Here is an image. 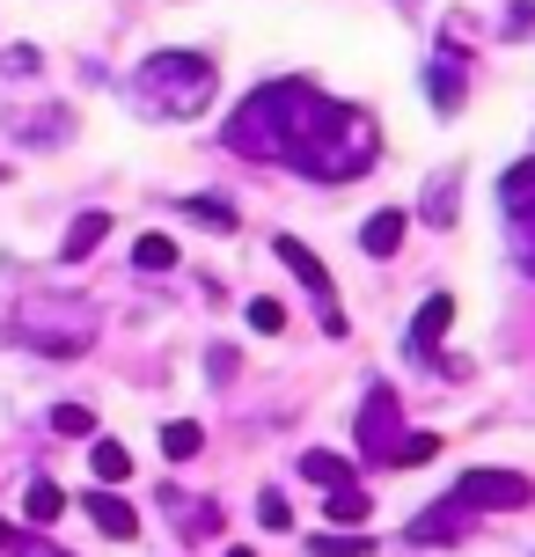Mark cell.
I'll return each mask as SVG.
<instances>
[{"label": "cell", "instance_id": "6da1fadb", "mask_svg": "<svg viewBox=\"0 0 535 557\" xmlns=\"http://www.w3.org/2000/svg\"><path fill=\"white\" fill-rule=\"evenodd\" d=\"M286 162L301 169V176H315V184H345V176H360L374 162V125L360 111L331 103V96H315V111H309V125H301Z\"/></svg>", "mask_w": 535, "mask_h": 557}, {"label": "cell", "instance_id": "7a4b0ae2", "mask_svg": "<svg viewBox=\"0 0 535 557\" xmlns=\"http://www.w3.org/2000/svg\"><path fill=\"white\" fill-rule=\"evenodd\" d=\"M309 111H315V88L309 82H264L250 103L235 111L227 147L250 154V162H286L294 139H301V125H309Z\"/></svg>", "mask_w": 535, "mask_h": 557}, {"label": "cell", "instance_id": "3957f363", "mask_svg": "<svg viewBox=\"0 0 535 557\" xmlns=\"http://www.w3.org/2000/svg\"><path fill=\"white\" fill-rule=\"evenodd\" d=\"M213 88H221V74L198 52H154L140 66V82H133V96H140L154 117H198L213 103Z\"/></svg>", "mask_w": 535, "mask_h": 557}, {"label": "cell", "instance_id": "277c9868", "mask_svg": "<svg viewBox=\"0 0 535 557\" xmlns=\"http://www.w3.org/2000/svg\"><path fill=\"white\" fill-rule=\"evenodd\" d=\"M272 250H279V264H286V272H294L301 286H309V301H315V315H323V331H331V337H345V308H338V286H331V272H323V257H315L309 243H294V235H279Z\"/></svg>", "mask_w": 535, "mask_h": 557}, {"label": "cell", "instance_id": "5b68a950", "mask_svg": "<svg viewBox=\"0 0 535 557\" xmlns=\"http://www.w3.org/2000/svg\"><path fill=\"white\" fill-rule=\"evenodd\" d=\"M396 447H403V411H396V396L374 382V389H366V404H360V455L389 470Z\"/></svg>", "mask_w": 535, "mask_h": 557}, {"label": "cell", "instance_id": "8992f818", "mask_svg": "<svg viewBox=\"0 0 535 557\" xmlns=\"http://www.w3.org/2000/svg\"><path fill=\"white\" fill-rule=\"evenodd\" d=\"M455 499L470 506V513H513V506H528V476H513V470H470V476H455Z\"/></svg>", "mask_w": 535, "mask_h": 557}, {"label": "cell", "instance_id": "52a82bcc", "mask_svg": "<svg viewBox=\"0 0 535 557\" xmlns=\"http://www.w3.org/2000/svg\"><path fill=\"white\" fill-rule=\"evenodd\" d=\"M470 521H477V513L448 492L440 506H425L419 521H411V543H433V550H440V543H462V535H470Z\"/></svg>", "mask_w": 535, "mask_h": 557}, {"label": "cell", "instance_id": "ba28073f", "mask_svg": "<svg viewBox=\"0 0 535 557\" xmlns=\"http://www.w3.org/2000/svg\"><path fill=\"white\" fill-rule=\"evenodd\" d=\"M448 323H455V301H448V294H433V301L411 315V352L433 360V352H440V337H448Z\"/></svg>", "mask_w": 535, "mask_h": 557}, {"label": "cell", "instance_id": "9c48e42d", "mask_svg": "<svg viewBox=\"0 0 535 557\" xmlns=\"http://www.w3.org/2000/svg\"><path fill=\"white\" fill-rule=\"evenodd\" d=\"M88 521H96L103 535H117V543H133V535H140V513L117 499L111 484H103V492H88Z\"/></svg>", "mask_w": 535, "mask_h": 557}, {"label": "cell", "instance_id": "30bf717a", "mask_svg": "<svg viewBox=\"0 0 535 557\" xmlns=\"http://www.w3.org/2000/svg\"><path fill=\"white\" fill-rule=\"evenodd\" d=\"M499 206H507L521 227H535V154L507 169V184H499Z\"/></svg>", "mask_w": 535, "mask_h": 557}, {"label": "cell", "instance_id": "8fae6325", "mask_svg": "<svg viewBox=\"0 0 535 557\" xmlns=\"http://www.w3.org/2000/svg\"><path fill=\"white\" fill-rule=\"evenodd\" d=\"M103 235H111V213H82V221L59 235V257H66V264H82V257L103 250Z\"/></svg>", "mask_w": 535, "mask_h": 557}, {"label": "cell", "instance_id": "7c38bea8", "mask_svg": "<svg viewBox=\"0 0 535 557\" xmlns=\"http://www.w3.org/2000/svg\"><path fill=\"white\" fill-rule=\"evenodd\" d=\"M403 227H411V221H403L396 206H382V213L360 227V250H366V257H396V250H403Z\"/></svg>", "mask_w": 535, "mask_h": 557}, {"label": "cell", "instance_id": "4fadbf2b", "mask_svg": "<svg viewBox=\"0 0 535 557\" xmlns=\"http://www.w3.org/2000/svg\"><path fill=\"white\" fill-rule=\"evenodd\" d=\"M23 513H29V529H52L59 513H66V492H59L52 476H37V484L23 492Z\"/></svg>", "mask_w": 535, "mask_h": 557}, {"label": "cell", "instance_id": "5bb4252c", "mask_svg": "<svg viewBox=\"0 0 535 557\" xmlns=\"http://www.w3.org/2000/svg\"><path fill=\"white\" fill-rule=\"evenodd\" d=\"M425 96H433V111H455L462 103V66L455 59H433L425 66Z\"/></svg>", "mask_w": 535, "mask_h": 557}, {"label": "cell", "instance_id": "9a60e30c", "mask_svg": "<svg viewBox=\"0 0 535 557\" xmlns=\"http://www.w3.org/2000/svg\"><path fill=\"white\" fill-rule=\"evenodd\" d=\"M198 447H206V433H198L191 418H170V425H162V455H170V462H191Z\"/></svg>", "mask_w": 535, "mask_h": 557}, {"label": "cell", "instance_id": "2e32d148", "mask_svg": "<svg viewBox=\"0 0 535 557\" xmlns=\"http://www.w3.org/2000/svg\"><path fill=\"white\" fill-rule=\"evenodd\" d=\"M301 476H309V484H323V492H331V484H345V455H331V447H309V455H301Z\"/></svg>", "mask_w": 535, "mask_h": 557}, {"label": "cell", "instance_id": "e0dca14e", "mask_svg": "<svg viewBox=\"0 0 535 557\" xmlns=\"http://www.w3.org/2000/svg\"><path fill=\"white\" fill-rule=\"evenodd\" d=\"M88 462H96L103 484H125V476H133V455H125L117 441H96V447H88Z\"/></svg>", "mask_w": 535, "mask_h": 557}, {"label": "cell", "instance_id": "ac0fdd59", "mask_svg": "<svg viewBox=\"0 0 535 557\" xmlns=\"http://www.w3.org/2000/svg\"><path fill=\"white\" fill-rule=\"evenodd\" d=\"M133 264H140V272H170L176 243H170V235H140V243H133Z\"/></svg>", "mask_w": 535, "mask_h": 557}, {"label": "cell", "instance_id": "d6986e66", "mask_svg": "<svg viewBox=\"0 0 535 557\" xmlns=\"http://www.w3.org/2000/svg\"><path fill=\"white\" fill-rule=\"evenodd\" d=\"M433 227H448L455 221V176H433V191H425V206H419Z\"/></svg>", "mask_w": 535, "mask_h": 557}, {"label": "cell", "instance_id": "ffe728a7", "mask_svg": "<svg viewBox=\"0 0 535 557\" xmlns=\"http://www.w3.org/2000/svg\"><path fill=\"white\" fill-rule=\"evenodd\" d=\"M52 433H66V441H88V433H96V411H88V404H59V411H52Z\"/></svg>", "mask_w": 535, "mask_h": 557}, {"label": "cell", "instance_id": "44dd1931", "mask_svg": "<svg viewBox=\"0 0 535 557\" xmlns=\"http://www.w3.org/2000/svg\"><path fill=\"white\" fill-rule=\"evenodd\" d=\"M331 521H338V529L345 521H366V492L360 484H331Z\"/></svg>", "mask_w": 535, "mask_h": 557}, {"label": "cell", "instance_id": "7402d4cb", "mask_svg": "<svg viewBox=\"0 0 535 557\" xmlns=\"http://www.w3.org/2000/svg\"><path fill=\"white\" fill-rule=\"evenodd\" d=\"M315 557H366L374 550V535H309Z\"/></svg>", "mask_w": 535, "mask_h": 557}, {"label": "cell", "instance_id": "603a6c76", "mask_svg": "<svg viewBox=\"0 0 535 557\" xmlns=\"http://www.w3.org/2000/svg\"><path fill=\"white\" fill-rule=\"evenodd\" d=\"M433 455H440V441H433V433H403V447H396L389 470H411V462H433Z\"/></svg>", "mask_w": 535, "mask_h": 557}, {"label": "cell", "instance_id": "cb8c5ba5", "mask_svg": "<svg viewBox=\"0 0 535 557\" xmlns=\"http://www.w3.org/2000/svg\"><path fill=\"white\" fill-rule=\"evenodd\" d=\"M250 331L257 337H279L286 331V308L279 301H250Z\"/></svg>", "mask_w": 535, "mask_h": 557}, {"label": "cell", "instance_id": "d4e9b609", "mask_svg": "<svg viewBox=\"0 0 535 557\" xmlns=\"http://www.w3.org/2000/svg\"><path fill=\"white\" fill-rule=\"evenodd\" d=\"M257 521H264V529H286V521H294L286 492H257Z\"/></svg>", "mask_w": 535, "mask_h": 557}, {"label": "cell", "instance_id": "484cf974", "mask_svg": "<svg viewBox=\"0 0 535 557\" xmlns=\"http://www.w3.org/2000/svg\"><path fill=\"white\" fill-rule=\"evenodd\" d=\"M184 213H191V221H206V227H235V206H221V198H191Z\"/></svg>", "mask_w": 535, "mask_h": 557}, {"label": "cell", "instance_id": "4316f807", "mask_svg": "<svg viewBox=\"0 0 535 557\" xmlns=\"http://www.w3.org/2000/svg\"><path fill=\"white\" fill-rule=\"evenodd\" d=\"M0 66H8L15 82H29V74H37V45H8V59H0Z\"/></svg>", "mask_w": 535, "mask_h": 557}, {"label": "cell", "instance_id": "83f0119b", "mask_svg": "<svg viewBox=\"0 0 535 557\" xmlns=\"http://www.w3.org/2000/svg\"><path fill=\"white\" fill-rule=\"evenodd\" d=\"M8 543H15V535H8V521H0V550H8Z\"/></svg>", "mask_w": 535, "mask_h": 557}, {"label": "cell", "instance_id": "f1b7e54d", "mask_svg": "<svg viewBox=\"0 0 535 557\" xmlns=\"http://www.w3.org/2000/svg\"><path fill=\"white\" fill-rule=\"evenodd\" d=\"M227 557H257V550H242V543H235V550H227Z\"/></svg>", "mask_w": 535, "mask_h": 557}, {"label": "cell", "instance_id": "f546056e", "mask_svg": "<svg viewBox=\"0 0 535 557\" xmlns=\"http://www.w3.org/2000/svg\"><path fill=\"white\" fill-rule=\"evenodd\" d=\"M52 557H59V550H52Z\"/></svg>", "mask_w": 535, "mask_h": 557}]
</instances>
